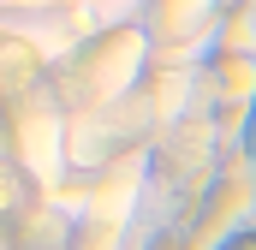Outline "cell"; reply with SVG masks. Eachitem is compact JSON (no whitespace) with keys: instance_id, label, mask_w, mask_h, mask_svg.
Returning <instances> with one entry per match:
<instances>
[{"instance_id":"1","label":"cell","mask_w":256,"mask_h":250,"mask_svg":"<svg viewBox=\"0 0 256 250\" xmlns=\"http://www.w3.org/2000/svg\"><path fill=\"white\" fill-rule=\"evenodd\" d=\"M131 54H137V36H102V42H96V48L60 78L66 102H96V96H108V90L126 78Z\"/></svg>"},{"instance_id":"2","label":"cell","mask_w":256,"mask_h":250,"mask_svg":"<svg viewBox=\"0 0 256 250\" xmlns=\"http://www.w3.org/2000/svg\"><path fill=\"white\" fill-rule=\"evenodd\" d=\"M30 84H36V48L30 42H0V90L30 96Z\"/></svg>"},{"instance_id":"3","label":"cell","mask_w":256,"mask_h":250,"mask_svg":"<svg viewBox=\"0 0 256 250\" xmlns=\"http://www.w3.org/2000/svg\"><path fill=\"white\" fill-rule=\"evenodd\" d=\"M202 12H208V0H161L155 6V24L167 36H191L196 24H202Z\"/></svg>"},{"instance_id":"4","label":"cell","mask_w":256,"mask_h":250,"mask_svg":"<svg viewBox=\"0 0 256 250\" xmlns=\"http://www.w3.org/2000/svg\"><path fill=\"white\" fill-rule=\"evenodd\" d=\"M18 202H24V185H18V173H6V167H0V214H18Z\"/></svg>"},{"instance_id":"5","label":"cell","mask_w":256,"mask_h":250,"mask_svg":"<svg viewBox=\"0 0 256 250\" xmlns=\"http://www.w3.org/2000/svg\"><path fill=\"white\" fill-rule=\"evenodd\" d=\"M232 250H250V238H232Z\"/></svg>"}]
</instances>
